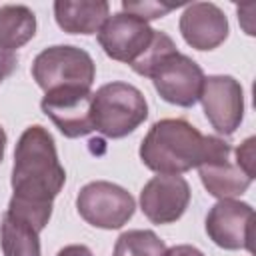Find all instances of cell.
<instances>
[{"label":"cell","instance_id":"obj_1","mask_svg":"<svg viewBox=\"0 0 256 256\" xmlns=\"http://www.w3.org/2000/svg\"><path fill=\"white\" fill-rule=\"evenodd\" d=\"M66 182L52 134L40 126H28L18 138L12 166V198L8 214L30 222L42 232L52 216V200Z\"/></svg>","mask_w":256,"mask_h":256},{"label":"cell","instance_id":"obj_2","mask_svg":"<svg viewBox=\"0 0 256 256\" xmlns=\"http://www.w3.org/2000/svg\"><path fill=\"white\" fill-rule=\"evenodd\" d=\"M206 136L184 118H164L150 126L140 144V160L156 174H184L198 168Z\"/></svg>","mask_w":256,"mask_h":256},{"label":"cell","instance_id":"obj_3","mask_svg":"<svg viewBox=\"0 0 256 256\" xmlns=\"http://www.w3.org/2000/svg\"><path fill=\"white\" fill-rule=\"evenodd\" d=\"M146 118V98L128 82H108L92 92V124L106 138L132 134Z\"/></svg>","mask_w":256,"mask_h":256},{"label":"cell","instance_id":"obj_4","mask_svg":"<svg viewBox=\"0 0 256 256\" xmlns=\"http://www.w3.org/2000/svg\"><path fill=\"white\" fill-rule=\"evenodd\" d=\"M32 78L44 92L68 86L92 88L96 64L92 56L78 46H48L34 58Z\"/></svg>","mask_w":256,"mask_h":256},{"label":"cell","instance_id":"obj_5","mask_svg":"<svg viewBox=\"0 0 256 256\" xmlns=\"http://www.w3.org/2000/svg\"><path fill=\"white\" fill-rule=\"evenodd\" d=\"M76 208L90 226L116 230L134 216L136 202L126 188L106 180H96L80 188Z\"/></svg>","mask_w":256,"mask_h":256},{"label":"cell","instance_id":"obj_6","mask_svg":"<svg viewBox=\"0 0 256 256\" xmlns=\"http://www.w3.org/2000/svg\"><path fill=\"white\" fill-rule=\"evenodd\" d=\"M198 172L208 194L218 200L244 194L254 180L238 166L234 148L218 136H206V154L198 164Z\"/></svg>","mask_w":256,"mask_h":256},{"label":"cell","instance_id":"obj_7","mask_svg":"<svg viewBox=\"0 0 256 256\" xmlns=\"http://www.w3.org/2000/svg\"><path fill=\"white\" fill-rule=\"evenodd\" d=\"M156 38V30L148 26V22L118 12L108 16V20L98 30V44L104 54L112 60L124 62L130 68L148 52Z\"/></svg>","mask_w":256,"mask_h":256},{"label":"cell","instance_id":"obj_8","mask_svg":"<svg viewBox=\"0 0 256 256\" xmlns=\"http://www.w3.org/2000/svg\"><path fill=\"white\" fill-rule=\"evenodd\" d=\"M204 114L218 134L230 136L244 118V90L234 76H204L200 96Z\"/></svg>","mask_w":256,"mask_h":256},{"label":"cell","instance_id":"obj_9","mask_svg":"<svg viewBox=\"0 0 256 256\" xmlns=\"http://www.w3.org/2000/svg\"><path fill=\"white\" fill-rule=\"evenodd\" d=\"M150 78L164 102L192 108L198 102L204 72L190 56L182 52H172L154 68Z\"/></svg>","mask_w":256,"mask_h":256},{"label":"cell","instance_id":"obj_10","mask_svg":"<svg viewBox=\"0 0 256 256\" xmlns=\"http://www.w3.org/2000/svg\"><path fill=\"white\" fill-rule=\"evenodd\" d=\"M208 238L224 250L252 252L254 238V208L248 202L234 198L218 200L206 216Z\"/></svg>","mask_w":256,"mask_h":256},{"label":"cell","instance_id":"obj_11","mask_svg":"<svg viewBox=\"0 0 256 256\" xmlns=\"http://www.w3.org/2000/svg\"><path fill=\"white\" fill-rule=\"evenodd\" d=\"M40 108L66 138H82L94 132L90 88L68 86L50 90L44 94Z\"/></svg>","mask_w":256,"mask_h":256},{"label":"cell","instance_id":"obj_12","mask_svg":"<svg viewBox=\"0 0 256 256\" xmlns=\"http://www.w3.org/2000/svg\"><path fill=\"white\" fill-rule=\"evenodd\" d=\"M190 204V186L180 174H158L140 192V210L152 224H172Z\"/></svg>","mask_w":256,"mask_h":256},{"label":"cell","instance_id":"obj_13","mask_svg":"<svg viewBox=\"0 0 256 256\" xmlns=\"http://www.w3.org/2000/svg\"><path fill=\"white\" fill-rule=\"evenodd\" d=\"M184 42L196 50H214L228 38V18L212 2H192L184 8L180 22Z\"/></svg>","mask_w":256,"mask_h":256},{"label":"cell","instance_id":"obj_14","mask_svg":"<svg viewBox=\"0 0 256 256\" xmlns=\"http://www.w3.org/2000/svg\"><path fill=\"white\" fill-rule=\"evenodd\" d=\"M110 16V4L106 0H56L54 18L56 24L68 34H98L102 24Z\"/></svg>","mask_w":256,"mask_h":256},{"label":"cell","instance_id":"obj_15","mask_svg":"<svg viewBox=\"0 0 256 256\" xmlns=\"http://www.w3.org/2000/svg\"><path fill=\"white\" fill-rule=\"evenodd\" d=\"M36 34V16L24 4L0 6V48L14 52Z\"/></svg>","mask_w":256,"mask_h":256},{"label":"cell","instance_id":"obj_16","mask_svg":"<svg viewBox=\"0 0 256 256\" xmlns=\"http://www.w3.org/2000/svg\"><path fill=\"white\" fill-rule=\"evenodd\" d=\"M38 234L40 232L30 222L6 212L0 224L2 254L4 256H42Z\"/></svg>","mask_w":256,"mask_h":256},{"label":"cell","instance_id":"obj_17","mask_svg":"<svg viewBox=\"0 0 256 256\" xmlns=\"http://www.w3.org/2000/svg\"><path fill=\"white\" fill-rule=\"evenodd\" d=\"M166 244L152 230L122 232L114 244L112 256H164Z\"/></svg>","mask_w":256,"mask_h":256},{"label":"cell","instance_id":"obj_18","mask_svg":"<svg viewBox=\"0 0 256 256\" xmlns=\"http://www.w3.org/2000/svg\"><path fill=\"white\" fill-rule=\"evenodd\" d=\"M172 52H178L174 40H172L166 32L156 30V38H154L152 46H150L148 52H146V54L132 66V70H134L136 74H140V76L150 78V74L154 72V68H156L168 54H172Z\"/></svg>","mask_w":256,"mask_h":256},{"label":"cell","instance_id":"obj_19","mask_svg":"<svg viewBox=\"0 0 256 256\" xmlns=\"http://www.w3.org/2000/svg\"><path fill=\"white\" fill-rule=\"evenodd\" d=\"M176 6L170 4H158V2H122V10L126 14H132L140 20H156L172 12Z\"/></svg>","mask_w":256,"mask_h":256},{"label":"cell","instance_id":"obj_20","mask_svg":"<svg viewBox=\"0 0 256 256\" xmlns=\"http://www.w3.org/2000/svg\"><path fill=\"white\" fill-rule=\"evenodd\" d=\"M254 144H256V138L250 136V138H246V140L234 150V158H236L238 166H240L250 178H254V158H256V154H254Z\"/></svg>","mask_w":256,"mask_h":256},{"label":"cell","instance_id":"obj_21","mask_svg":"<svg viewBox=\"0 0 256 256\" xmlns=\"http://www.w3.org/2000/svg\"><path fill=\"white\" fill-rule=\"evenodd\" d=\"M14 66H16V56H14V52H8V50H2V48H0V84H2V80H4L6 76L12 74Z\"/></svg>","mask_w":256,"mask_h":256},{"label":"cell","instance_id":"obj_22","mask_svg":"<svg viewBox=\"0 0 256 256\" xmlns=\"http://www.w3.org/2000/svg\"><path fill=\"white\" fill-rule=\"evenodd\" d=\"M164 256H204V252L198 250L196 246H190V244H178V246L166 248Z\"/></svg>","mask_w":256,"mask_h":256},{"label":"cell","instance_id":"obj_23","mask_svg":"<svg viewBox=\"0 0 256 256\" xmlns=\"http://www.w3.org/2000/svg\"><path fill=\"white\" fill-rule=\"evenodd\" d=\"M56 256H94V254L84 244H70V246H64L62 250H58Z\"/></svg>","mask_w":256,"mask_h":256},{"label":"cell","instance_id":"obj_24","mask_svg":"<svg viewBox=\"0 0 256 256\" xmlns=\"http://www.w3.org/2000/svg\"><path fill=\"white\" fill-rule=\"evenodd\" d=\"M4 152H6V132L0 126V162L4 160Z\"/></svg>","mask_w":256,"mask_h":256}]
</instances>
